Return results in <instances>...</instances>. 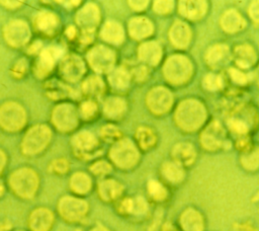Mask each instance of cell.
<instances>
[{"mask_svg": "<svg viewBox=\"0 0 259 231\" xmlns=\"http://www.w3.org/2000/svg\"><path fill=\"white\" fill-rule=\"evenodd\" d=\"M7 190L16 199L29 202L34 200L41 187V176L32 166L21 165L12 169L5 180Z\"/></svg>", "mask_w": 259, "mask_h": 231, "instance_id": "cell-1", "label": "cell"}, {"mask_svg": "<svg viewBox=\"0 0 259 231\" xmlns=\"http://www.w3.org/2000/svg\"><path fill=\"white\" fill-rule=\"evenodd\" d=\"M55 212L57 217L66 224L79 225L87 219L90 205L85 198L65 194L58 199Z\"/></svg>", "mask_w": 259, "mask_h": 231, "instance_id": "cell-2", "label": "cell"}, {"mask_svg": "<svg viewBox=\"0 0 259 231\" xmlns=\"http://www.w3.org/2000/svg\"><path fill=\"white\" fill-rule=\"evenodd\" d=\"M52 127L47 124H35L29 127L20 142V152L25 157L41 155L51 145L53 140Z\"/></svg>", "mask_w": 259, "mask_h": 231, "instance_id": "cell-3", "label": "cell"}, {"mask_svg": "<svg viewBox=\"0 0 259 231\" xmlns=\"http://www.w3.org/2000/svg\"><path fill=\"white\" fill-rule=\"evenodd\" d=\"M51 125L60 133H72L80 124L77 106L70 101H60L55 104L50 115Z\"/></svg>", "mask_w": 259, "mask_h": 231, "instance_id": "cell-4", "label": "cell"}, {"mask_svg": "<svg viewBox=\"0 0 259 231\" xmlns=\"http://www.w3.org/2000/svg\"><path fill=\"white\" fill-rule=\"evenodd\" d=\"M27 124V112L24 106L13 100L0 104V128L8 133L22 131Z\"/></svg>", "mask_w": 259, "mask_h": 231, "instance_id": "cell-5", "label": "cell"}, {"mask_svg": "<svg viewBox=\"0 0 259 231\" xmlns=\"http://www.w3.org/2000/svg\"><path fill=\"white\" fill-rule=\"evenodd\" d=\"M62 47L58 45H50L42 48L35 56L31 66L32 73L37 79H48L53 71L58 67L59 62L64 57Z\"/></svg>", "mask_w": 259, "mask_h": 231, "instance_id": "cell-6", "label": "cell"}, {"mask_svg": "<svg viewBox=\"0 0 259 231\" xmlns=\"http://www.w3.org/2000/svg\"><path fill=\"white\" fill-rule=\"evenodd\" d=\"M205 109L196 100H185L176 111V122L184 130L192 131L201 126L205 120Z\"/></svg>", "mask_w": 259, "mask_h": 231, "instance_id": "cell-7", "label": "cell"}, {"mask_svg": "<svg viewBox=\"0 0 259 231\" xmlns=\"http://www.w3.org/2000/svg\"><path fill=\"white\" fill-rule=\"evenodd\" d=\"M5 43L12 49H23L31 41L32 30L29 23L23 19H11L3 27Z\"/></svg>", "mask_w": 259, "mask_h": 231, "instance_id": "cell-8", "label": "cell"}, {"mask_svg": "<svg viewBox=\"0 0 259 231\" xmlns=\"http://www.w3.org/2000/svg\"><path fill=\"white\" fill-rule=\"evenodd\" d=\"M71 149L73 154L83 160H91L99 151V142L95 135L89 131H79L71 138Z\"/></svg>", "mask_w": 259, "mask_h": 231, "instance_id": "cell-9", "label": "cell"}, {"mask_svg": "<svg viewBox=\"0 0 259 231\" xmlns=\"http://www.w3.org/2000/svg\"><path fill=\"white\" fill-rule=\"evenodd\" d=\"M58 72L60 79L65 83H76L83 78L86 72V65L79 55L69 53L65 54L59 62Z\"/></svg>", "mask_w": 259, "mask_h": 231, "instance_id": "cell-10", "label": "cell"}, {"mask_svg": "<svg viewBox=\"0 0 259 231\" xmlns=\"http://www.w3.org/2000/svg\"><path fill=\"white\" fill-rule=\"evenodd\" d=\"M109 159L116 167L130 169L137 164L139 153L130 140H120L109 150Z\"/></svg>", "mask_w": 259, "mask_h": 231, "instance_id": "cell-11", "label": "cell"}, {"mask_svg": "<svg viewBox=\"0 0 259 231\" xmlns=\"http://www.w3.org/2000/svg\"><path fill=\"white\" fill-rule=\"evenodd\" d=\"M25 222L27 231H53L57 215L47 206H35L28 212Z\"/></svg>", "mask_w": 259, "mask_h": 231, "instance_id": "cell-12", "label": "cell"}, {"mask_svg": "<svg viewBox=\"0 0 259 231\" xmlns=\"http://www.w3.org/2000/svg\"><path fill=\"white\" fill-rule=\"evenodd\" d=\"M86 60L91 69L96 73H109L113 68L115 55L108 47L97 45L87 52Z\"/></svg>", "mask_w": 259, "mask_h": 231, "instance_id": "cell-13", "label": "cell"}, {"mask_svg": "<svg viewBox=\"0 0 259 231\" xmlns=\"http://www.w3.org/2000/svg\"><path fill=\"white\" fill-rule=\"evenodd\" d=\"M192 66L189 60L183 56L176 55L168 59L164 66V75L169 82L181 84L191 76Z\"/></svg>", "mask_w": 259, "mask_h": 231, "instance_id": "cell-14", "label": "cell"}, {"mask_svg": "<svg viewBox=\"0 0 259 231\" xmlns=\"http://www.w3.org/2000/svg\"><path fill=\"white\" fill-rule=\"evenodd\" d=\"M32 26L40 35L51 37L58 33L61 26V21L57 13L49 9H44L35 14L32 21Z\"/></svg>", "mask_w": 259, "mask_h": 231, "instance_id": "cell-15", "label": "cell"}, {"mask_svg": "<svg viewBox=\"0 0 259 231\" xmlns=\"http://www.w3.org/2000/svg\"><path fill=\"white\" fill-rule=\"evenodd\" d=\"M67 185L69 194L85 198L86 196L91 194L94 187L93 177L89 172L83 170H76L69 175Z\"/></svg>", "mask_w": 259, "mask_h": 231, "instance_id": "cell-16", "label": "cell"}, {"mask_svg": "<svg viewBox=\"0 0 259 231\" xmlns=\"http://www.w3.org/2000/svg\"><path fill=\"white\" fill-rule=\"evenodd\" d=\"M100 21V12L98 7L93 3H87L81 7L76 15L75 22L81 31L94 32Z\"/></svg>", "mask_w": 259, "mask_h": 231, "instance_id": "cell-17", "label": "cell"}, {"mask_svg": "<svg viewBox=\"0 0 259 231\" xmlns=\"http://www.w3.org/2000/svg\"><path fill=\"white\" fill-rule=\"evenodd\" d=\"M123 191L122 184L111 177L101 178L96 184V192L103 203H112L120 199Z\"/></svg>", "mask_w": 259, "mask_h": 231, "instance_id": "cell-18", "label": "cell"}, {"mask_svg": "<svg viewBox=\"0 0 259 231\" xmlns=\"http://www.w3.org/2000/svg\"><path fill=\"white\" fill-rule=\"evenodd\" d=\"M172 103V96L170 92L163 87L154 88L148 95L149 107L155 113H164L170 107Z\"/></svg>", "mask_w": 259, "mask_h": 231, "instance_id": "cell-19", "label": "cell"}, {"mask_svg": "<svg viewBox=\"0 0 259 231\" xmlns=\"http://www.w3.org/2000/svg\"><path fill=\"white\" fill-rule=\"evenodd\" d=\"M182 231H203L204 221L202 215L193 208L184 210L179 219Z\"/></svg>", "mask_w": 259, "mask_h": 231, "instance_id": "cell-20", "label": "cell"}, {"mask_svg": "<svg viewBox=\"0 0 259 231\" xmlns=\"http://www.w3.org/2000/svg\"><path fill=\"white\" fill-rule=\"evenodd\" d=\"M224 133L218 123L211 124L203 132L201 136V143L204 148L214 150L219 148L223 142Z\"/></svg>", "mask_w": 259, "mask_h": 231, "instance_id": "cell-21", "label": "cell"}, {"mask_svg": "<svg viewBox=\"0 0 259 231\" xmlns=\"http://www.w3.org/2000/svg\"><path fill=\"white\" fill-rule=\"evenodd\" d=\"M105 85L102 79L96 75L87 77L81 84V91L89 99L97 98L103 94Z\"/></svg>", "mask_w": 259, "mask_h": 231, "instance_id": "cell-22", "label": "cell"}, {"mask_svg": "<svg viewBox=\"0 0 259 231\" xmlns=\"http://www.w3.org/2000/svg\"><path fill=\"white\" fill-rule=\"evenodd\" d=\"M190 37V29L184 22L177 21L172 25L170 29V38L174 46L183 49L189 44Z\"/></svg>", "mask_w": 259, "mask_h": 231, "instance_id": "cell-23", "label": "cell"}, {"mask_svg": "<svg viewBox=\"0 0 259 231\" xmlns=\"http://www.w3.org/2000/svg\"><path fill=\"white\" fill-rule=\"evenodd\" d=\"M101 38L112 45H118L123 40V29L119 23L114 21H107L104 23L100 30Z\"/></svg>", "mask_w": 259, "mask_h": 231, "instance_id": "cell-24", "label": "cell"}, {"mask_svg": "<svg viewBox=\"0 0 259 231\" xmlns=\"http://www.w3.org/2000/svg\"><path fill=\"white\" fill-rule=\"evenodd\" d=\"M161 173L163 178L171 184H178L183 181L185 173L183 167L175 161H168L162 165Z\"/></svg>", "mask_w": 259, "mask_h": 231, "instance_id": "cell-25", "label": "cell"}, {"mask_svg": "<svg viewBox=\"0 0 259 231\" xmlns=\"http://www.w3.org/2000/svg\"><path fill=\"white\" fill-rule=\"evenodd\" d=\"M125 101L117 96L107 97L102 105V110L105 117L108 119H118L125 110Z\"/></svg>", "mask_w": 259, "mask_h": 231, "instance_id": "cell-26", "label": "cell"}, {"mask_svg": "<svg viewBox=\"0 0 259 231\" xmlns=\"http://www.w3.org/2000/svg\"><path fill=\"white\" fill-rule=\"evenodd\" d=\"M130 33L135 38H144L153 31L152 22L145 17H137L131 20L128 25Z\"/></svg>", "mask_w": 259, "mask_h": 231, "instance_id": "cell-27", "label": "cell"}, {"mask_svg": "<svg viewBox=\"0 0 259 231\" xmlns=\"http://www.w3.org/2000/svg\"><path fill=\"white\" fill-rule=\"evenodd\" d=\"M162 51L160 46L154 42L143 44L139 50V56L142 61L150 65L157 64L161 59Z\"/></svg>", "mask_w": 259, "mask_h": 231, "instance_id": "cell-28", "label": "cell"}, {"mask_svg": "<svg viewBox=\"0 0 259 231\" xmlns=\"http://www.w3.org/2000/svg\"><path fill=\"white\" fill-rule=\"evenodd\" d=\"M45 88L48 96L53 99H61L63 101L66 95H71V89L61 79H47Z\"/></svg>", "mask_w": 259, "mask_h": 231, "instance_id": "cell-29", "label": "cell"}, {"mask_svg": "<svg viewBox=\"0 0 259 231\" xmlns=\"http://www.w3.org/2000/svg\"><path fill=\"white\" fill-rule=\"evenodd\" d=\"M173 158L181 166L190 165L195 159V151L190 144H178L173 149Z\"/></svg>", "mask_w": 259, "mask_h": 231, "instance_id": "cell-30", "label": "cell"}, {"mask_svg": "<svg viewBox=\"0 0 259 231\" xmlns=\"http://www.w3.org/2000/svg\"><path fill=\"white\" fill-rule=\"evenodd\" d=\"M222 27L228 32H236L242 29L245 25V21L240 13L235 10H228L222 16Z\"/></svg>", "mask_w": 259, "mask_h": 231, "instance_id": "cell-31", "label": "cell"}, {"mask_svg": "<svg viewBox=\"0 0 259 231\" xmlns=\"http://www.w3.org/2000/svg\"><path fill=\"white\" fill-rule=\"evenodd\" d=\"M108 83L112 89L122 91L128 86L130 75L123 68L112 69L108 73Z\"/></svg>", "mask_w": 259, "mask_h": 231, "instance_id": "cell-32", "label": "cell"}, {"mask_svg": "<svg viewBox=\"0 0 259 231\" xmlns=\"http://www.w3.org/2000/svg\"><path fill=\"white\" fill-rule=\"evenodd\" d=\"M204 11L205 3L203 1H183L180 3V13L189 19L201 17Z\"/></svg>", "mask_w": 259, "mask_h": 231, "instance_id": "cell-33", "label": "cell"}, {"mask_svg": "<svg viewBox=\"0 0 259 231\" xmlns=\"http://www.w3.org/2000/svg\"><path fill=\"white\" fill-rule=\"evenodd\" d=\"M47 170L50 174L55 176H66L71 170V163L65 157H57L52 159L47 166Z\"/></svg>", "mask_w": 259, "mask_h": 231, "instance_id": "cell-34", "label": "cell"}, {"mask_svg": "<svg viewBox=\"0 0 259 231\" xmlns=\"http://www.w3.org/2000/svg\"><path fill=\"white\" fill-rule=\"evenodd\" d=\"M235 58L238 65L247 68L252 66L253 63L256 61V54L250 46L243 45L236 48Z\"/></svg>", "mask_w": 259, "mask_h": 231, "instance_id": "cell-35", "label": "cell"}, {"mask_svg": "<svg viewBox=\"0 0 259 231\" xmlns=\"http://www.w3.org/2000/svg\"><path fill=\"white\" fill-rule=\"evenodd\" d=\"M79 118L84 122L93 121L98 114V105L94 101V99H85L77 106Z\"/></svg>", "mask_w": 259, "mask_h": 231, "instance_id": "cell-36", "label": "cell"}, {"mask_svg": "<svg viewBox=\"0 0 259 231\" xmlns=\"http://www.w3.org/2000/svg\"><path fill=\"white\" fill-rule=\"evenodd\" d=\"M88 170L92 176H95L101 179L109 175V173L112 171V165L107 160L95 159L90 163Z\"/></svg>", "mask_w": 259, "mask_h": 231, "instance_id": "cell-37", "label": "cell"}, {"mask_svg": "<svg viewBox=\"0 0 259 231\" xmlns=\"http://www.w3.org/2000/svg\"><path fill=\"white\" fill-rule=\"evenodd\" d=\"M147 190L149 194V197L155 201V202H164L167 200L168 197V190L165 185H163L160 181L151 179L148 182Z\"/></svg>", "mask_w": 259, "mask_h": 231, "instance_id": "cell-38", "label": "cell"}, {"mask_svg": "<svg viewBox=\"0 0 259 231\" xmlns=\"http://www.w3.org/2000/svg\"><path fill=\"white\" fill-rule=\"evenodd\" d=\"M137 140L144 149H149L155 144V135L148 128H140L137 132Z\"/></svg>", "mask_w": 259, "mask_h": 231, "instance_id": "cell-39", "label": "cell"}, {"mask_svg": "<svg viewBox=\"0 0 259 231\" xmlns=\"http://www.w3.org/2000/svg\"><path fill=\"white\" fill-rule=\"evenodd\" d=\"M228 53V48L225 45H217L211 47L206 53V61L210 65H214L226 57Z\"/></svg>", "mask_w": 259, "mask_h": 231, "instance_id": "cell-40", "label": "cell"}, {"mask_svg": "<svg viewBox=\"0 0 259 231\" xmlns=\"http://www.w3.org/2000/svg\"><path fill=\"white\" fill-rule=\"evenodd\" d=\"M241 162L247 170H256L259 167V148L246 152L241 157Z\"/></svg>", "mask_w": 259, "mask_h": 231, "instance_id": "cell-41", "label": "cell"}, {"mask_svg": "<svg viewBox=\"0 0 259 231\" xmlns=\"http://www.w3.org/2000/svg\"><path fill=\"white\" fill-rule=\"evenodd\" d=\"M28 69H29V63H28L27 59L20 58L13 64V66L11 68V75L15 79H20L26 75Z\"/></svg>", "mask_w": 259, "mask_h": 231, "instance_id": "cell-42", "label": "cell"}, {"mask_svg": "<svg viewBox=\"0 0 259 231\" xmlns=\"http://www.w3.org/2000/svg\"><path fill=\"white\" fill-rule=\"evenodd\" d=\"M100 135L103 140L107 142H112V141H117L119 139L120 132L116 127L112 125H106L101 128Z\"/></svg>", "mask_w": 259, "mask_h": 231, "instance_id": "cell-43", "label": "cell"}, {"mask_svg": "<svg viewBox=\"0 0 259 231\" xmlns=\"http://www.w3.org/2000/svg\"><path fill=\"white\" fill-rule=\"evenodd\" d=\"M148 210V205L147 202L141 198H135V199H131V212L130 214H134L136 216L139 215H143L144 213H146Z\"/></svg>", "mask_w": 259, "mask_h": 231, "instance_id": "cell-44", "label": "cell"}, {"mask_svg": "<svg viewBox=\"0 0 259 231\" xmlns=\"http://www.w3.org/2000/svg\"><path fill=\"white\" fill-rule=\"evenodd\" d=\"M203 84L208 90H218L222 87L223 81L220 76L215 74H208L204 77Z\"/></svg>", "mask_w": 259, "mask_h": 231, "instance_id": "cell-45", "label": "cell"}, {"mask_svg": "<svg viewBox=\"0 0 259 231\" xmlns=\"http://www.w3.org/2000/svg\"><path fill=\"white\" fill-rule=\"evenodd\" d=\"M172 4L171 1H157L154 4V9L159 13H168L172 9Z\"/></svg>", "mask_w": 259, "mask_h": 231, "instance_id": "cell-46", "label": "cell"}, {"mask_svg": "<svg viewBox=\"0 0 259 231\" xmlns=\"http://www.w3.org/2000/svg\"><path fill=\"white\" fill-rule=\"evenodd\" d=\"M9 163V157L6 152L0 148V178L5 173Z\"/></svg>", "mask_w": 259, "mask_h": 231, "instance_id": "cell-47", "label": "cell"}, {"mask_svg": "<svg viewBox=\"0 0 259 231\" xmlns=\"http://www.w3.org/2000/svg\"><path fill=\"white\" fill-rule=\"evenodd\" d=\"M230 75H231V77L233 78V80H234L235 82H237V83L242 84V83H246V82H247V76L244 75L243 73L239 72V71L236 70V69H231V70H230Z\"/></svg>", "mask_w": 259, "mask_h": 231, "instance_id": "cell-48", "label": "cell"}, {"mask_svg": "<svg viewBox=\"0 0 259 231\" xmlns=\"http://www.w3.org/2000/svg\"><path fill=\"white\" fill-rule=\"evenodd\" d=\"M14 227L11 220L0 216V231H12Z\"/></svg>", "mask_w": 259, "mask_h": 231, "instance_id": "cell-49", "label": "cell"}, {"mask_svg": "<svg viewBox=\"0 0 259 231\" xmlns=\"http://www.w3.org/2000/svg\"><path fill=\"white\" fill-rule=\"evenodd\" d=\"M249 12H250V15L253 18V20L259 23V1L253 2L251 4Z\"/></svg>", "mask_w": 259, "mask_h": 231, "instance_id": "cell-50", "label": "cell"}, {"mask_svg": "<svg viewBox=\"0 0 259 231\" xmlns=\"http://www.w3.org/2000/svg\"><path fill=\"white\" fill-rule=\"evenodd\" d=\"M22 3V1H0V4L3 5L4 8L9 10H15L20 8Z\"/></svg>", "mask_w": 259, "mask_h": 231, "instance_id": "cell-51", "label": "cell"}, {"mask_svg": "<svg viewBox=\"0 0 259 231\" xmlns=\"http://www.w3.org/2000/svg\"><path fill=\"white\" fill-rule=\"evenodd\" d=\"M66 37L68 38V41H73L77 37V28L75 26H68L66 31H65Z\"/></svg>", "mask_w": 259, "mask_h": 231, "instance_id": "cell-52", "label": "cell"}, {"mask_svg": "<svg viewBox=\"0 0 259 231\" xmlns=\"http://www.w3.org/2000/svg\"><path fill=\"white\" fill-rule=\"evenodd\" d=\"M130 4L136 10H143L146 8V5L148 4V2L147 1H132V2H130Z\"/></svg>", "mask_w": 259, "mask_h": 231, "instance_id": "cell-53", "label": "cell"}, {"mask_svg": "<svg viewBox=\"0 0 259 231\" xmlns=\"http://www.w3.org/2000/svg\"><path fill=\"white\" fill-rule=\"evenodd\" d=\"M235 231H255L254 227L248 223H242V224H239Z\"/></svg>", "mask_w": 259, "mask_h": 231, "instance_id": "cell-54", "label": "cell"}, {"mask_svg": "<svg viewBox=\"0 0 259 231\" xmlns=\"http://www.w3.org/2000/svg\"><path fill=\"white\" fill-rule=\"evenodd\" d=\"M58 3H60V4H62V5H64L66 8H70V9H72V8H74V7H77L79 4H81V2L80 1H62V2H58Z\"/></svg>", "mask_w": 259, "mask_h": 231, "instance_id": "cell-55", "label": "cell"}, {"mask_svg": "<svg viewBox=\"0 0 259 231\" xmlns=\"http://www.w3.org/2000/svg\"><path fill=\"white\" fill-rule=\"evenodd\" d=\"M87 231H111L109 228H107L104 225L101 224H95L92 227H90Z\"/></svg>", "mask_w": 259, "mask_h": 231, "instance_id": "cell-56", "label": "cell"}, {"mask_svg": "<svg viewBox=\"0 0 259 231\" xmlns=\"http://www.w3.org/2000/svg\"><path fill=\"white\" fill-rule=\"evenodd\" d=\"M7 191V186H6V183L5 181H3L1 178H0V199H2L5 194Z\"/></svg>", "mask_w": 259, "mask_h": 231, "instance_id": "cell-57", "label": "cell"}, {"mask_svg": "<svg viewBox=\"0 0 259 231\" xmlns=\"http://www.w3.org/2000/svg\"><path fill=\"white\" fill-rule=\"evenodd\" d=\"M256 78H257V82H258V84H259V67H258L257 72H256Z\"/></svg>", "mask_w": 259, "mask_h": 231, "instance_id": "cell-58", "label": "cell"}, {"mask_svg": "<svg viewBox=\"0 0 259 231\" xmlns=\"http://www.w3.org/2000/svg\"><path fill=\"white\" fill-rule=\"evenodd\" d=\"M12 231H27V230L26 229L25 230L24 229H13Z\"/></svg>", "mask_w": 259, "mask_h": 231, "instance_id": "cell-59", "label": "cell"}]
</instances>
